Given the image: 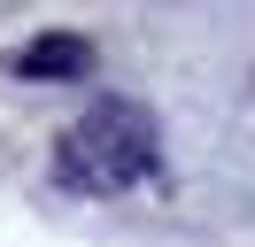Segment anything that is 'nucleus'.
Masks as SVG:
<instances>
[{"label": "nucleus", "mask_w": 255, "mask_h": 247, "mask_svg": "<svg viewBox=\"0 0 255 247\" xmlns=\"http://www.w3.org/2000/svg\"><path fill=\"white\" fill-rule=\"evenodd\" d=\"M62 147H70L62 178L70 185H101V193H109V185H131L147 162H155V154H147V124L131 116V108H116V101L101 108V116H85Z\"/></svg>", "instance_id": "1"}]
</instances>
